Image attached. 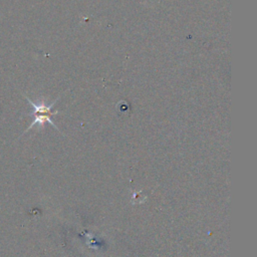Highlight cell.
<instances>
[{
  "label": "cell",
  "mask_w": 257,
  "mask_h": 257,
  "mask_svg": "<svg viewBox=\"0 0 257 257\" xmlns=\"http://www.w3.org/2000/svg\"><path fill=\"white\" fill-rule=\"evenodd\" d=\"M25 98H26L27 101L31 104V106H32V108H33V110H32V112L30 113V115H32V116L34 117V119H33V121L31 122V124L25 130V132H24L23 134H25L28 130L32 128V127L35 126V125H39L40 127H43L46 122H48L49 124H51V125H52L54 128H56L58 132H60L59 128L57 127V125L53 122V120H52V118H51L53 115H55V114L58 113L57 110H56V111H52V107H53V105L55 104V102H56V100H57L58 98H57L56 100H54L52 103H50V104H46V103L43 102V101L34 102V101H32L28 96H25Z\"/></svg>",
  "instance_id": "6da1fadb"
}]
</instances>
